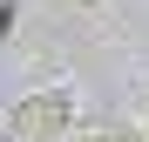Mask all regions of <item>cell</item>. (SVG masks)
<instances>
[{
  "label": "cell",
  "mask_w": 149,
  "mask_h": 142,
  "mask_svg": "<svg viewBox=\"0 0 149 142\" xmlns=\"http://www.w3.org/2000/svg\"><path fill=\"white\" fill-rule=\"evenodd\" d=\"M142 142H149V115H142Z\"/></svg>",
  "instance_id": "5b68a950"
},
{
  "label": "cell",
  "mask_w": 149,
  "mask_h": 142,
  "mask_svg": "<svg viewBox=\"0 0 149 142\" xmlns=\"http://www.w3.org/2000/svg\"><path fill=\"white\" fill-rule=\"evenodd\" d=\"M7 142H14V135H7Z\"/></svg>",
  "instance_id": "8992f818"
},
{
  "label": "cell",
  "mask_w": 149,
  "mask_h": 142,
  "mask_svg": "<svg viewBox=\"0 0 149 142\" xmlns=\"http://www.w3.org/2000/svg\"><path fill=\"white\" fill-rule=\"evenodd\" d=\"M74 7H102V0H74Z\"/></svg>",
  "instance_id": "277c9868"
},
{
  "label": "cell",
  "mask_w": 149,
  "mask_h": 142,
  "mask_svg": "<svg viewBox=\"0 0 149 142\" xmlns=\"http://www.w3.org/2000/svg\"><path fill=\"white\" fill-rule=\"evenodd\" d=\"M74 142H142V135H136V129H115V122H109V129H74Z\"/></svg>",
  "instance_id": "7a4b0ae2"
},
{
  "label": "cell",
  "mask_w": 149,
  "mask_h": 142,
  "mask_svg": "<svg viewBox=\"0 0 149 142\" xmlns=\"http://www.w3.org/2000/svg\"><path fill=\"white\" fill-rule=\"evenodd\" d=\"M7 115H14V108H0V135H7Z\"/></svg>",
  "instance_id": "3957f363"
},
{
  "label": "cell",
  "mask_w": 149,
  "mask_h": 142,
  "mask_svg": "<svg viewBox=\"0 0 149 142\" xmlns=\"http://www.w3.org/2000/svg\"><path fill=\"white\" fill-rule=\"evenodd\" d=\"M68 129H74V95L68 88H34V95H20L14 115H7L14 142H61Z\"/></svg>",
  "instance_id": "6da1fadb"
}]
</instances>
